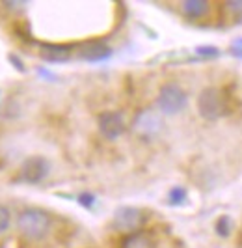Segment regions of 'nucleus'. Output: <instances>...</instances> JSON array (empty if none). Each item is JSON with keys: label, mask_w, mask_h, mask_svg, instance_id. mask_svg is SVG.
<instances>
[{"label": "nucleus", "mask_w": 242, "mask_h": 248, "mask_svg": "<svg viewBox=\"0 0 242 248\" xmlns=\"http://www.w3.org/2000/svg\"><path fill=\"white\" fill-rule=\"evenodd\" d=\"M50 228V218L47 213L39 209H26L19 215V230L28 239H41L47 235Z\"/></svg>", "instance_id": "obj_1"}, {"label": "nucleus", "mask_w": 242, "mask_h": 248, "mask_svg": "<svg viewBox=\"0 0 242 248\" xmlns=\"http://www.w3.org/2000/svg\"><path fill=\"white\" fill-rule=\"evenodd\" d=\"M197 110L205 120H218L226 110V97L216 88H207L197 99Z\"/></svg>", "instance_id": "obj_2"}, {"label": "nucleus", "mask_w": 242, "mask_h": 248, "mask_svg": "<svg viewBox=\"0 0 242 248\" xmlns=\"http://www.w3.org/2000/svg\"><path fill=\"white\" fill-rule=\"evenodd\" d=\"M186 95L177 84H166L158 93V108L164 114H175L184 108Z\"/></svg>", "instance_id": "obj_3"}, {"label": "nucleus", "mask_w": 242, "mask_h": 248, "mask_svg": "<svg viewBox=\"0 0 242 248\" xmlns=\"http://www.w3.org/2000/svg\"><path fill=\"white\" fill-rule=\"evenodd\" d=\"M160 129H162V120L157 110H151V108L142 110L134 120V131L142 138H153L155 135H158Z\"/></svg>", "instance_id": "obj_4"}, {"label": "nucleus", "mask_w": 242, "mask_h": 248, "mask_svg": "<svg viewBox=\"0 0 242 248\" xmlns=\"http://www.w3.org/2000/svg\"><path fill=\"white\" fill-rule=\"evenodd\" d=\"M48 174V162L43 157H30L23 162L19 179L24 183H39Z\"/></svg>", "instance_id": "obj_5"}, {"label": "nucleus", "mask_w": 242, "mask_h": 248, "mask_svg": "<svg viewBox=\"0 0 242 248\" xmlns=\"http://www.w3.org/2000/svg\"><path fill=\"white\" fill-rule=\"evenodd\" d=\"M144 224V213L136 207H120L114 215V226L120 232H131L136 233V230Z\"/></svg>", "instance_id": "obj_6"}, {"label": "nucleus", "mask_w": 242, "mask_h": 248, "mask_svg": "<svg viewBox=\"0 0 242 248\" xmlns=\"http://www.w3.org/2000/svg\"><path fill=\"white\" fill-rule=\"evenodd\" d=\"M99 129L110 140L118 138L125 131V124H123L121 114L120 112H105V114H101V118H99Z\"/></svg>", "instance_id": "obj_7"}, {"label": "nucleus", "mask_w": 242, "mask_h": 248, "mask_svg": "<svg viewBox=\"0 0 242 248\" xmlns=\"http://www.w3.org/2000/svg\"><path fill=\"white\" fill-rule=\"evenodd\" d=\"M39 54L47 62H65L71 56V47L69 45H50V43H47V45H41Z\"/></svg>", "instance_id": "obj_8"}, {"label": "nucleus", "mask_w": 242, "mask_h": 248, "mask_svg": "<svg viewBox=\"0 0 242 248\" xmlns=\"http://www.w3.org/2000/svg\"><path fill=\"white\" fill-rule=\"evenodd\" d=\"M110 54H112V50L103 43H88L80 49V58L88 60V62H103Z\"/></svg>", "instance_id": "obj_9"}, {"label": "nucleus", "mask_w": 242, "mask_h": 248, "mask_svg": "<svg viewBox=\"0 0 242 248\" xmlns=\"http://www.w3.org/2000/svg\"><path fill=\"white\" fill-rule=\"evenodd\" d=\"M207 10H209V2H205V0H186V2H182V12L192 19L205 15Z\"/></svg>", "instance_id": "obj_10"}, {"label": "nucleus", "mask_w": 242, "mask_h": 248, "mask_svg": "<svg viewBox=\"0 0 242 248\" xmlns=\"http://www.w3.org/2000/svg\"><path fill=\"white\" fill-rule=\"evenodd\" d=\"M121 248H153V241L145 233H138L136 232V233H131L123 241Z\"/></svg>", "instance_id": "obj_11"}, {"label": "nucleus", "mask_w": 242, "mask_h": 248, "mask_svg": "<svg viewBox=\"0 0 242 248\" xmlns=\"http://www.w3.org/2000/svg\"><path fill=\"white\" fill-rule=\"evenodd\" d=\"M231 230H233L231 218H229V217H222V218L218 220V224H216V232L222 237H226V235H229V233H231Z\"/></svg>", "instance_id": "obj_12"}, {"label": "nucleus", "mask_w": 242, "mask_h": 248, "mask_svg": "<svg viewBox=\"0 0 242 248\" xmlns=\"http://www.w3.org/2000/svg\"><path fill=\"white\" fill-rule=\"evenodd\" d=\"M186 200V190L182 186H175L169 190V203H182Z\"/></svg>", "instance_id": "obj_13"}, {"label": "nucleus", "mask_w": 242, "mask_h": 248, "mask_svg": "<svg viewBox=\"0 0 242 248\" xmlns=\"http://www.w3.org/2000/svg\"><path fill=\"white\" fill-rule=\"evenodd\" d=\"M8 226H10V211L4 205H0V233H4Z\"/></svg>", "instance_id": "obj_14"}, {"label": "nucleus", "mask_w": 242, "mask_h": 248, "mask_svg": "<svg viewBox=\"0 0 242 248\" xmlns=\"http://www.w3.org/2000/svg\"><path fill=\"white\" fill-rule=\"evenodd\" d=\"M226 6H227V10H229L237 19H242V0H237V2L233 0V2H227Z\"/></svg>", "instance_id": "obj_15"}, {"label": "nucleus", "mask_w": 242, "mask_h": 248, "mask_svg": "<svg viewBox=\"0 0 242 248\" xmlns=\"http://www.w3.org/2000/svg\"><path fill=\"white\" fill-rule=\"evenodd\" d=\"M197 54L201 56H218V49L216 47H197Z\"/></svg>", "instance_id": "obj_16"}, {"label": "nucleus", "mask_w": 242, "mask_h": 248, "mask_svg": "<svg viewBox=\"0 0 242 248\" xmlns=\"http://www.w3.org/2000/svg\"><path fill=\"white\" fill-rule=\"evenodd\" d=\"M231 52H233L235 56L242 58V37H239V39H235V41H233V45H231Z\"/></svg>", "instance_id": "obj_17"}, {"label": "nucleus", "mask_w": 242, "mask_h": 248, "mask_svg": "<svg viewBox=\"0 0 242 248\" xmlns=\"http://www.w3.org/2000/svg\"><path fill=\"white\" fill-rule=\"evenodd\" d=\"M78 202H80L84 207H91L93 202H95V198H93L91 194H80V196H78Z\"/></svg>", "instance_id": "obj_18"}]
</instances>
